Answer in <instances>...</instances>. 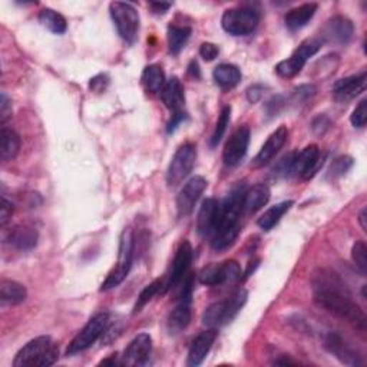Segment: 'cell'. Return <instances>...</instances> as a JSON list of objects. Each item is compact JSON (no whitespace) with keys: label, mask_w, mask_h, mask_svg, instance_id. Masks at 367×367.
<instances>
[{"label":"cell","mask_w":367,"mask_h":367,"mask_svg":"<svg viewBox=\"0 0 367 367\" xmlns=\"http://www.w3.org/2000/svg\"><path fill=\"white\" fill-rule=\"evenodd\" d=\"M351 165H353V158H350V157H340V158L333 161L329 174L333 178L341 177V175H344L351 168Z\"/></svg>","instance_id":"39"},{"label":"cell","mask_w":367,"mask_h":367,"mask_svg":"<svg viewBox=\"0 0 367 367\" xmlns=\"http://www.w3.org/2000/svg\"><path fill=\"white\" fill-rule=\"evenodd\" d=\"M192 31L188 26L170 25L168 28V48L172 55H178L187 45Z\"/></svg>","instance_id":"33"},{"label":"cell","mask_w":367,"mask_h":367,"mask_svg":"<svg viewBox=\"0 0 367 367\" xmlns=\"http://www.w3.org/2000/svg\"><path fill=\"white\" fill-rule=\"evenodd\" d=\"M191 305H192V275L184 278V288L180 302L168 316V330L171 334H178L185 330L191 323Z\"/></svg>","instance_id":"11"},{"label":"cell","mask_w":367,"mask_h":367,"mask_svg":"<svg viewBox=\"0 0 367 367\" xmlns=\"http://www.w3.org/2000/svg\"><path fill=\"white\" fill-rule=\"evenodd\" d=\"M329 128H330V119L326 115H319L312 124V129L317 135H323Z\"/></svg>","instance_id":"42"},{"label":"cell","mask_w":367,"mask_h":367,"mask_svg":"<svg viewBox=\"0 0 367 367\" xmlns=\"http://www.w3.org/2000/svg\"><path fill=\"white\" fill-rule=\"evenodd\" d=\"M350 121L354 128H364L367 122V101L363 99L358 102V105L354 108Z\"/></svg>","instance_id":"38"},{"label":"cell","mask_w":367,"mask_h":367,"mask_svg":"<svg viewBox=\"0 0 367 367\" xmlns=\"http://www.w3.org/2000/svg\"><path fill=\"white\" fill-rule=\"evenodd\" d=\"M161 287H163V281H161V280H155V281H153L151 284L146 285V287L141 291V295L138 296L136 305H135V307H133V313L141 312L146 305H148V303L158 295V292L161 291Z\"/></svg>","instance_id":"36"},{"label":"cell","mask_w":367,"mask_h":367,"mask_svg":"<svg viewBox=\"0 0 367 367\" xmlns=\"http://www.w3.org/2000/svg\"><path fill=\"white\" fill-rule=\"evenodd\" d=\"M153 351V337L148 333H141L128 344L122 356V364L145 366L148 364Z\"/></svg>","instance_id":"15"},{"label":"cell","mask_w":367,"mask_h":367,"mask_svg":"<svg viewBox=\"0 0 367 367\" xmlns=\"http://www.w3.org/2000/svg\"><path fill=\"white\" fill-rule=\"evenodd\" d=\"M197 161V146L192 142H185L174 154L167 171L168 187L180 185L192 171Z\"/></svg>","instance_id":"10"},{"label":"cell","mask_w":367,"mask_h":367,"mask_svg":"<svg viewBox=\"0 0 367 367\" xmlns=\"http://www.w3.org/2000/svg\"><path fill=\"white\" fill-rule=\"evenodd\" d=\"M161 99L164 105L172 112H182V106L185 104L184 87L178 78L170 80L161 91Z\"/></svg>","instance_id":"25"},{"label":"cell","mask_w":367,"mask_h":367,"mask_svg":"<svg viewBox=\"0 0 367 367\" xmlns=\"http://www.w3.org/2000/svg\"><path fill=\"white\" fill-rule=\"evenodd\" d=\"M263 91H264V88H263L261 85H254V87L248 88V89H247V99H248L251 104L258 102V101L261 99V97H263Z\"/></svg>","instance_id":"47"},{"label":"cell","mask_w":367,"mask_h":367,"mask_svg":"<svg viewBox=\"0 0 367 367\" xmlns=\"http://www.w3.org/2000/svg\"><path fill=\"white\" fill-rule=\"evenodd\" d=\"M292 202L291 199L288 201H283V202H278L275 205H273L271 208H268L260 218H258V227L263 230V231H270L273 230L278 223L280 219L283 218V215L292 207Z\"/></svg>","instance_id":"31"},{"label":"cell","mask_w":367,"mask_h":367,"mask_svg":"<svg viewBox=\"0 0 367 367\" xmlns=\"http://www.w3.org/2000/svg\"><path fill=\"white\" fill-rule=\"evenodd\" d=\"M12 116V104L11 99L6 97V94H2V99H0V118H2V124Z\"/></svg>","instance_id":"43"},{"label":"cell","mask_w":367,"mask_h":367,"mask_svg":"<svg viewBox=\"0 0 367 367\" xmlns=\"http://www.w3.org/2000/svg\"><path fill=\"white\" fill-rule=\"evenodd\" d=\"M367 84V75L366 72L358 73V75H353L344 80H340L333 87V94L337 99H353L361 92H364Z\"/></svg>","instance_id":"24"},{"label":"cell","mask_w":367,"mask_h":367,"mask_svg":"<svg viewBox=\"0 0 367 367\" xmlns=\"http://www.w3.org/2000/svg\"><path fill=\"white\" fill-rule=\"evenodd\" d=\"M141 84L146 92L150 94H161L163 88L165 87V73L160 65H150L146 66L142 72Z\"/></svg>","instance_id":"30"},{"label":"cell","mask_w":367,"mask_h":367,"mask_svg":"<svg viewBox=\"0 0 367 367\" xmlns=\"http://www.w3.org/2000/svg\"><path fill=\"white\" fill-rule=\"evenodd\" d=\"M358 223H360L363 231H367V224H366V208H363L361 212H360V215H358Z\"/></svg>","instance_id":"50"},{"label":"cell","mask_w":367,"mask_h":367,"mask_svg":"<svg viewBox=\"0 0 367 367\" xmlns=\"http://www.w3.org/2000/svg\"><path fill=\"white\" fill-rule=\"evenodd\" d=\"M246 185L237 184L229 197L221 201V214H219L218 226L211 236V247L215 251H224L230 248L240 234V218L243 214V202L246 195Z\"/></svg>","instance_id":"2"},{"label":"cell","mask_w":367,"mask_h":367,"mask_svg":"<svg viewBox=\"0 0 367 367\" xmlns=\"http://www.w3.org/2000/svg\"><path fill=\"white\" fill-rule=\"evenodd\" d=\"M199 55H201V57H202L204 60L211 62V60H214L215 57H218L219 49H218L217 45L209 43V42H205V43H202L201 48H199Z\"/></svg>","instance_id":"41"},{"label":"cell","mask_w":367,"mask_h":367,"mask_svg":"<svg viewBox=\"0 0 367 367\" xmlns=\"http://www.w3.org/2000/svg\"><path fill=\"white\" fill-rule=\"evenodd\" d=\"M248 299V292L244 288H239L233 295L221 302L209 305L202 313V323L209 329H217L229 324L240 313Z\"/></svg>","instance_id":"4"},{"label":"cell","mask_w":367,"mask_h":367,"mask_svg":"<svg viewBox=\"0 0 367 367\" xmlns=\"http://www.w3.org/2000/svg\"><path fill=\"white\" fill-rule=\"evenodd\" d=\"M320 155L317 145H309L302 153H296L291 165V175L302 177L303 180L313 178L320 165Z\"/></svg>","instance_id":"16"},{"label":"cell","mask_w":367,"mask_h":367,"mask_svg":"<svg viewBox=\"0 0 367 367\" xmlns=\"http://www.w3.org/2000/svg\"><path fill=\"white\" fill-rule=\"evenodd\" d=\"M59 358V347L50 336H39L26 343L15 356V367H49Z\"/></svg>","instance_id":"3"},{"label":"cell","mask_w":367,"mask_h":367,"mask_svg":"<svg viewBox=\"0 0 367 367\" xmlns=\"http://www.w3.org/2000/svg\"><path fill=\"white\" fill-rule=\"evenodd\" d=\"M271 192L270 188L264 184H257L246 191L244 202H243V212L246 214H256L260 211L267 202L270 201Z\"/></svg>","instance_id":"29"},{"label":"cell","mask_w":367,"mask_h":367,"mask_svg":"<svg viewBox=\"0 0 367 367\" xmlns=\"http://www.w3.org/2000/svg\"><path fill=\"white\" fill-rule=\"evenodd\" d=\"M212 78L219 88L233 89L241 81V70L233 63H221L214 69Z\"/></svg>","instance_id":"28"},{"label":"cell","mask_w":367,"mask_h":367,"mask_svg":"<svg viewBox=\"0 0 367 367\" xmlns=\"http://www.w3.org/2000/svg\"><path fill=\"white\" fill-rule=\"evenodd\" d=\"M12 214H13V204L4 197L2 207H0V226L5 227L11 221Z\"/></svg>","instance_id":"40"},{"label":"cell","mask_w":367,"mask_h":367,"mask_svg":"<svg viewBox=\"0 0 367 367\" xmlns=\"http://www.w3.org/2000/svg\"><path fill=\"white\" fill-rule=\"evenodd\" d=\"M21 150V136L16 131L4 126L2 129V160L5 163L16 158Z\"/></svg>","instance_id":"32"},{"label":"cell","mask_w":367,"mask_h":367,"mask_svg":"<svg viewBox=\"0 0 367 367\" xmlns=\"http://www.w3.org/2000/svg\"><path fill=\"white\" fill-rule=\"evenodd\" d=\"M324 347L343 364H347V366L363 364L361 356L336 332L327 333V336L324 337Z\"/></svg>","instance_id":"20"},{"label":"cell","mask_w":367,"mask_h":367,"mask_svg":"<svg viewBox=\"0 0 367 367\" xmlns=\"http://www.w3.org/2000/svg\"><path fill=\"white\" fill-rule=\"evenodd\" d=\"M351 260L361 274H367V247L364 241H356L351 248Z\"/></svg>","instance_id":"37"},{"label":"cell","mask_w":367,"mask_h":367,"mask_svg":"<svg viewBox=\"0 0 367 367\" xmlns=\"http://www.w3.org/2000/svg\"><path fill=\"white\" fill-rule=\"evenodd\" d=\"M39 240V233L32 226H16L6 236V243L13 246L21 251H29L36 247Z\"/></svg>","instance_id":"23"},{"label":"cell","mask_w":367,"mask_h":367,"mask_svg":"<svg viewBox=\"0 0 367 367\" xmlns=\"http://www.w3.org/2000/svg\"><path fill=\"white\" fill-rule=\"evenodd\" d=\"M109 12L118 35L126 42L133 43L138 39L139 33V13L131 5L125 2H112L109 5Z\"/></svg>","instance_id":"5"},{"label":"cell","mask_w":367,"mask_h":367,"mask_svg":"<svg viewBox=\"0 0 367 367\" xmlns=\"http://www.w3.org/2000/svg\"><path fill=\"white\" fill-rule=\"evenodd\" d=\"M250 128L247 125L240 126L227 141L226 146H224V151H223V160L226 163V165L229 167H236L239 165L247 151H248V145H250Z\"/></svg>","instance_id":"13"},{"label":"cell","mask_w":367,"mask_h":367,"mask_svg":"<svg viewBox=\"0 0 367 367\" xmlns=\"http://www.w3.org/2000/svg\"><path fill=\"white\" fill-rule=\"evenodd\" d=\"M354 35V26L346 16H334L322 29V43L347 45Z\"/></svg>","instance_id":"17"},{"label":"cell","mask_w":367,"mask_h":367,"mask_svg":"<svg viewBox=\"0 0 367 367\" xmlns=\"http://www.w3.org/2000/svg\"><path fill=\"white\" fill-rule=\"evenodd\" d=\"M288 138V129L287 126L281 125L280 128H277L265 141V143L261 146V150L258 151V154L256 155V158L253 160L251 167L253 168H261L264 165H267L268 163L273 161V158L280 153V150L284 146V143L287 142Z\"/></svg>","instance_id":"21"},{"label":"cell","mask_w":367,"mask_h":367,"mask_svg":"<svg viewBox=\"0 0 367 367\" xmlns=\"http://www.w3.org/2000/svg\"><path fill=\"white\" fill-rule=\"evenodd\" d=\"M260 23V13L251 8H236L224 12L221 18L223 29L233 36L253 33Z\"/></svg>","instance_id":"9"},{"label":"cell","mask_w":367,"mask_h":367,"mask_svg":"<svg viewBox=\"0 0 367 367\" xmlns=\"http://www.w3.org/2000/svg\"><path fill=\"white\" fill-rule=\"evenodd\" d=\"M188 72L191 73L192 77H197V78H199V69H198V63H197V62H191V65H190V67H188Z\"/></svg>","instance_id":"49"},{"label":"cell","mask_w":367,"mask_h":367,"mask_svg":"<svg viewBox=\"0 0 367 367\" xmlns=\"http://www.w3.org/2000/svg\"><path fill=\"white\" fill-rule=\"evenodd\" d=\"M230 119H231V106H224L221 114H219V116H218L214 133H212V136L209 139V143H211L212 148H215V146L219 143V141L223 139V136H224V133L227 131V126L230 124Z\"/></svg>","instance_id":"35"},{"label":"cell","mask_w":367,"mask_h":367,"mask_svg":"<svg viewBox=\"0 0 367 367\" xmlns=\"http://www.w3.org/2000/svg\"><path fill=\"white\" fill-rule=\"evenodd\" d=\"M109 326V314L108 313H98L95 314L87 324L85 327L75 336L67 349H66V356H73L78 354L81 351L88 350L92 344L97 343V340L104 336Z\"/></svg>","instance_id":"8"},{"label":"cell","mask_w":367,"mask_h":367,"mask_svg":"<svg viewBox=\"0 0 367 367\" xmlns=\"http://www.w3.org/2000/svg\"><path fill=\"white\" fill-rule=\"evenodd\" d=\"M150 8L155 15H164L172 8V4H161V2H153L150 4Z\"/></svg>","instance_id":"48"},{"label":"cell","mask_w":367,"mask_h":367,"mask_svg":"<svg viewBox=\"0 0 367 367\" xmlns=\"http://www.w3.org/2000/svg\"><path fill=\"white\" fill-rule=\"evenodd\" d=\"M219 214H221V201L215 198L204 199L197 218V230L201 237L207 239L214 234L219 221Z\"/></svg>","instance_id":"18"},{"label":"cell","mask_w":367,"mask_h":367,"mask_svg":"<svg viewBox=\"0 0 367 367\" xmlns=\"http://www.w3.org/2000/svg\"><path fill=\"white\" fill-rule=\"evenodd\" d=\"M40 23L55 35H62L67 29L66 19L53 9H43L39 13Z\"/></svg>","instance_id":"34"},{"label":"cell","mask_w":367,"mask_h":367,"mask_svg":"<svg viewBox=\"0 0 367 367\" xmlns=\"http://www.w3.org/2000/svg\"><path fill=\"white\" fill-rule=\"evenodd\" d=\"M207 185V180L199 175H195L185 182L177 197V211L180 217H187L194 211L195 204L205 191Z\"/></svg>","instance_id":"14"},{"label":"cell","mask_w":367,"mask_h":367,"mask_svg":"<svg viewBox=\"0 0 367 367\" xmlns=\"http://www.w3.org/2000/svg\"><path fill=\"white\" fill-rule=\"evenodd\" d=\"M316 4H305L299 8H295L287 12L284 16V23L290 31H299L305 28L316 15L317 12Z\"/></svg>","instance_id":"27"},{"label":"cell","mask_w":367,"mask_h":367,"mask_svg":"<svg viewBox=\"0 0 367 367\" xmlns=\"http://www.w3.org/2000/svg\"><path fill=\"white\" fill-rule=\"evenodd\" d=\"M28 290L23 284L4 278L0 281V302L4 306H16L26 300Z\"/></svg>","instance_id":"26"},{"label":"cell","mask_w":367,"mask_h":367,"mask_svg":"<svg viewBox=\"0 0 367 367\" xmlns=\"http://www.w3.org/2000/svg\"><path fill=\"white\" fill-rule=\"evenodd\" d=\"M192 254H194L192 246L190 244V241L184 240L175 253L165 290L175 288L177 285H180L184 281V278L187 277V273L190 270V265L192 263Z\"/></svg>","instance_id":"19"},{"label":"cell","mask_w":367,"mask_h":367,"mask_svg":"<svg viewBox=\"0 0 367 367\" xmlns=\"http://www.w3.org/2000/svg\"><path fill=\"white\" fill-rule=\"evenodd\" d=\"M322 45H323L322 40L316 38L305 40L295 53H292L290 57H287L285 60H281L275 66L277 75L285 80L295 78L296 75H299L302 69L306 66L307 60L322 49Z\"/></svg>","instance_id":"7"},{"label":"cell","mask_w":367,"mask_h":367,"mask_svg":"<svg viewBox=\"0 0 367 367\" xmlns=\"http://www.w3.org/2000/svg\"><path fill=\"white\" fill-rule=\"evenodd\" d=\"M316 87H313V85H303V87H300V88H297L296 89V92H295V98L297 99V101H307L309 98H312V97H314L316 95Z\"/></svg>","instance_id":"44"},{"label":"cell","mask_w":367,"mask_h":367,"mask_svg":"<svg viewBox=\"0 0 367 367\" xmlns=\"http://www.w3.org/2000/svg\"><path fill=\"white\" fill-rule=\"evenodd\" d=\"M199 283L208 287L234 283L241 278V267L236 260H227L219 264H211L199 273Z\"/></svg>","instance_id":"12"},{"label":"cell","mask_w":367,"mask_h":367,"mask_svg":"<svg viewBox=\"0 0 367 367\" xmlns=\"http://www.w3.org/2000/svg\"><path fill=\"white\" fill-rule=\"evenodd\" d=\"M133 254H135V237L131 230L125 231L121 240V248H119V260L116 267L108 274L106 280L102 283L101 291H108L115 287H118L129 274L133 263Z\"/></svg>","instance_id":"6"},{"label":"cell","mask_w":367,"mask_h":367,"mask_svg":"<svg viewBox=\"0 0 367 367\" xmlns=\"http://www.w3.org/2000/svg\"><path fill=\"white\" fill-rule=\"evenodd\" d=\"M108 84H109V81H108V78H106L105 75H98V77H95L94 80H91L89 88H91L94 92L101 94V92H104V91L106 89Z\"/></svg>","instance_id":"45"},{"label":"cell","mask_w":367,"mask_h":367,"mask_svg":"<svg viewBox=\"0 0 367 367\" xmlns=\"http://www.w3.org/2000/svg\"><path fill=\"white\" fill-rule=\"evenodd\" d=\"M184 119H185V112H184V111H182V112H175V114H172V115H171V119H170V122H168V125H167V132H168V133L174 132V131L177 129V126H178Z\"/></svg>","instance_id":"46"},{"label":"cell","mask_w":367,"mask_h":367,"mask_svg":"<svg viewBox=\"0 0 367 367\" xmlns=\"http://www.w3.org/2000/svg\"><path fill=\"white\" fill-rule=\"evenodd\" d=\"M314 303L336 317L346 320L360 332L366 330V314L351 300L350 292L341 278L327 270H320L313 277Z\"/></svg>","instance_id":"1"},{"label":"cell","mask_w":367,"mask_h":367,"mask_svg":"<svg viewBox=\"0 0 367 367\" xmlns=\"http://www.w3.org/2000/svg\"><path fill=\"white\" fill-rule=\"evenodd\" d=\"M215 339H217V329H208V330L199 333L191 343L187 364L190 367L199 366L205 360L209 350L212 349Z\"/></svg>","instance_id":"22"}]
</instances>
